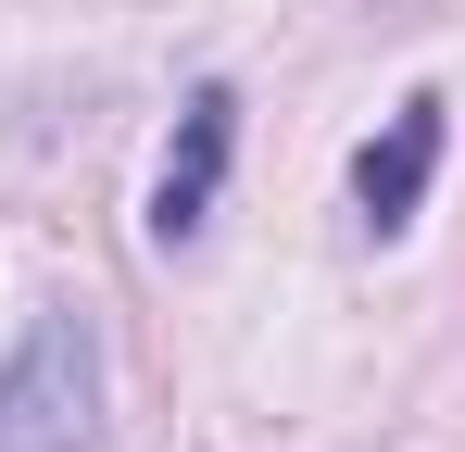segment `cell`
Wrapping results in <instances>:
<instances>
[{
  "instance_id": "7a4b0ae2",
  "label": "cell",
  "mask_w": 465,
  "mask_h": 452,
  "mask_svg": "<svg viewBox=\"0 0 465 452\" xmlns=\"http://www.w3.org/2000/svg\"><path fill=\"white\" fill-rule=\"evenodd\" d=\"M227 151H239V88H189V113H176V151H163V176H152V239H163V251H189V239L214 226Z\"/></svg>"
},
{
  "instance_id": "6da1fadb",
  "label": "cell",
  "mask_w": 465,
  "mask_h": 452,
  "mask_svg": "<svg viewBox=\"0 0 465 452\" xmlns=\"http://www.w3.org/2000/svg\"><path fill=\"white\" fill-rule=\"evenodd\" d=\"M0 452H101V327L51 301L0 365Z\"/></svg>"
},
{
  "instance_id": "3957f363",
  "label": "cell",
  "mask_w": 465,
  "mask_h": 452,
  "mask_svg": "<svg viewBox=\"0 0 465 452\" xmlns=\"http://www.w3.org/2000/svg\"><path fill=\"white\" fill-rule=\"evenodd\" d=\"M440 139H453V126H440V88H415L378 139L352 151V214H365V239H402V226H415L428 176H440Z\"/></svg>"
}]
</instances>
